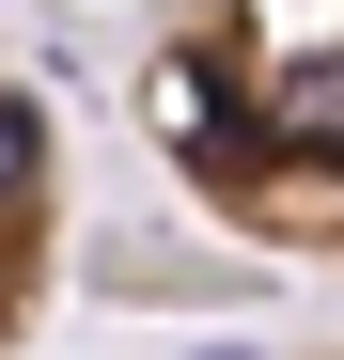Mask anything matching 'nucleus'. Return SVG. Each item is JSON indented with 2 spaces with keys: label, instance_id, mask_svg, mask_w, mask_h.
Masks as SVG:
<instances>
[{
  "label": "nucleus",
  "instance_id": "f257e3e1",
  "mask_svg": "<svg viewBox=\"0 0 344 360\" xmlns=\"http://www.w3.org/2000/svg\"><path fill=\"white\" fill-rule=\"evenodd\" d=\"M141 141L219 235L344 266V0H188L141 47Z\"/></svg>",
  "mask_w": 344,
  "mask_h": 360
},
{
  "label": "nucleus",
  "instance_id": "f03ea898",
  "mask_svg": "<svg viewBox=\"0 0 344 360\" xmlns=\"http://www.w3.org/2000/svg\"><path fill=\"white\" fill-rule=\"evenodd\" d=\"M63 219H79L63 126H47L32 79H0V360H16V345L47 329V297H63Z\"/></svg>",
  "mask_w": 344,
  "mask_h": 360
},
{
  "label": "nucleus",
  "instance_id": "7ed1b4c3",
  "mask_svg": "<svg viewBox=\"0 0 344 360\" xmlns=\"http://www.w3.org/2000/svg\"><path fill=\"white\" fill-rule=\"evenodd\" d=\"M188 360H344V345H188Z\"/></svg>",
  "mask_w": 344,
  "mask_h": 360
}]
</instances>
